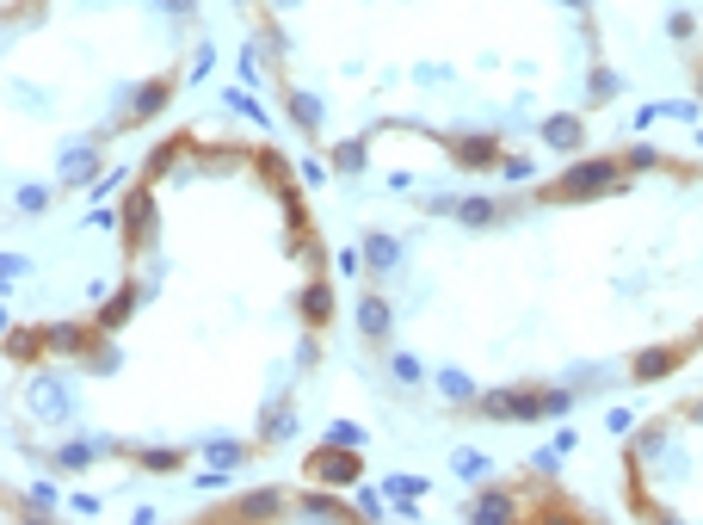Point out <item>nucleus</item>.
Instances as JSON below:
<instances>
[{"instance_id": "5", "label": "nucleus", "mask_w": 703, "mask_h": 525, "mask_svg": "<svg viewBox=\"0 0 703 525\" xmlns=\"http://www.w3.org/2000/svg\"><path fill=\"white\" fill-rule=\"evenodd\" d=\"M358 334H364V340H383V334H389V303H383L377 291L358 297Z\"/></svg>"}, {"instance_id": "27", "label": "nucleus", "mask_w": 703, "mask_h": 525, "mask_svg": "<svg viewBox=\"0 0 703 525\" xmlns=\"http://www.w3.org/2000/svg\"><path fill=\"white\" fill-rule=\"evenodd\" d=\"M161 7H167V13H179V19H192V7H198V0H161Z\"/></svg>"}, {"instance_id": "26", "label": "nucleus", "mask_w": 703, "mask_h": 525, "mask_svg": "<svg viewBox=\"0 0 703 525\" xmlns=\"http://www.w3.org/2000/svg\"><path fill=\"white\" fill-rule=\"evenodd\" d=\"M333 445H346V451L358 445V427H352V420H340V427H333Z\"/></svg>"}, {"instance_id": "23", "label": "nucleus", "mask_w": 703, "mask_h": 525, "mask_svg": "<svg viewBox=\"0 0 703 525\" xmlns=\"http://www.w3.org/2000/svg\"><path fill=\"white\" fill-rule=\"evenodd\" d=\"M500 173H506V180H531V155H506Z\"/></svg>"}, {"instance_id": "7", "label": "nucleus", "mask_w": 703, "mask_h": 525, "mask_svg": "<svg viewBox=\"0 0 703 525\" xmlns=\"http://www.w3.org/2000/svg\"><path fill=\"white\" fill-rule=\"evenodd\" d=\"M451 155H457L463 167H494V161H500L494 136H457V143H451Z\"/></svg>"}, {"instance_id": "2", "label": "nucleus", "mask_w": 703, "mask_h": 525, "mask_svg": "<svg viewBox=\"0 0 703 525\" xmlns=\"http://www.w3.org/2000/svg\"><path fill=\"white\" fill-rule=\"evenodd\" d=\"M623 186V161H580L562 173V186H549L543 198H599V192H617Z\"/></svg>"}, {"instance_id": "29", "label": "nucleus", "mask_w": 703, "mask_h": 525, "mask_svg": "<svg viewBox=\"0 0 703 525\" xmlns=\"http://www.w3.org/2000/svg\"><path fill=\"white\" fill-rule=\"evenodd\" d=\"M697 420H703V402H697Z\"/></svg>"}, {"instance_id": "17", "label": "nucleus", "mask_w": 703, "mask_h": 525, "mask_svg": "<svg viewBox=\"0 0 703 525\" xmlns=\"http://www.w3.org/2000/svg\"><path fill=\"white\" fill-rule=\"evenodd\" d=\"M389 371H395V383H420V377H426L414 353H395V359H389Z\"/></svg>"}, {"instance_id": "10", "label": "nucleus", "mask_w": 703, "mask_h": 525, "mask_svg": "<svg viewBox=\"0 0 703 525\" xmlns=\"http://www.w3.org/2000/svg\"><path fill=\"white\" fill-rule=\"evenodd\" d=\"M309 470H321L327 482H346V476H352L358 464L346 458V445H333V451H315V458H309Z\"/></svg>"}, {"instance_id": "12", "label": "nucleus", "mask_w": 703, "mask_h": 525, "mask_svg": "<svg viewBox=\"0 0 703 525\" xmlns=\"http://www.w3.org/2000/svg\"><path fill=\"white\" fill-rule=\"evenodd\" d=\"M543 143H549V149H580V124H574V118H549V124H543Z\"/></svg>"}, {"instance_id": "16", "label": "nucleus", "mask_w": 703, "mask_h": 525, "mask_svg": "<svg viewBox=\"0 0 703 525\" xmlns=\"http://www.w3.org/2000/svg\"><path fill=\"white\" fill-rule=\"evenodd\" d=\"M370 161V149L364 143H340V149H333V167H340V173H358Z\"/></svg>"}, {"instance_id": "6", "label": "nucleus", "mask_w": 703, "mask_h": 525, "mask_svg": "<svg viewBox=\"0 0 703 525\" xmlns=\"http://www.w3.org/2000/svg\"><path fill=\"white\" fill-rule=\"evenodd\" d=\"M364 266L370 272H395L401 266V241L395 235H364Z\"/></svg>"}, {"instance_id": "19", "label": "nucleus", "mask_w": 703, "mask_h": 525, "mask_svg": "<svg viewBox=\"0 0 703 525\" xmlns=\"http://www.w3.org/2000/svg\"><path fill=\"white\" fill-rule=\"evenodd\" d=\"M586 93H592V99H617V93H623V81L611 75V68H599V75H592V87H586Z\"/></svg>"}, {"instance_id": "14", "label": "nucleus", "mask_w": 703, "mask_h": 525, "mask_svg": "<svg viewBox=\"0 0 703 525\" xmlns=\"http://www.w3.org/2000/svg\"><path fill=\"white\" fill-rule=\"evenodd\" d=\"M31 402L44 408V414H68V390H62V383H50V377H44V383H37V390H31Z\"/></svg>"}, {"instance_id": "3", "label": "nucleus", "mask_w": 703, "mask_h": 525, "mask_svg": "<svg viewBox=\"0 0 703 525\" xmlns=\"http://www.w3.org/2000/svg\"><path fill=\"white\" fill-rule=\"evenodd\" d=\"M512 198H451V217L463 223V229H481V223H506L512 217Z\"/></svg>"}, {"instance_id": "8", "label": "nucleus", "mask_w": 703, "mask_h": 525, "mask_svg": "<svg viewBox=\"0 0 703 525\" xmlns=\"http://www.w3.org/2000/svg\"><path fill=\"white\" fill-rule=\"evenodd\" d=\"M93 173H99V155H93L87 143H81V149H62V180H68V186H87Z\"/></svg>"}, {"instance_id": "18", "label": "nucleus", "mask_w": 703, "mask_h": 525, "mask_svg": "<svg viewBox=\"0 0 703 525\" xmlns=\"http://www.w3.org/2000/svg\"><path fill=\"white\" fill-rule=\"evenodd\" d=\"M623 167H636V173H654V167H660V149L636 143V149H629V155H623Z\"/></svg>"}, {"instance_id": "31", "label": "nucleus", "mask_w": 703, "mask_h": 525, "mask_svg": "<svg viewBox=\"0 0 703 525\" xmlns=\"http://www.w3.org/2000/svg\"><path fill=\"white\" fill-rule=\"evenodd\" d=\"M284 7H290V0H284Z\"/></svg>"}, {"instance_id": "22", "label": "nucleus", "mask_w": 703, "mask_h": 525, "mask_svg": "<svg viewBox=\"0 0 703 525\" xmlns=\"http://www.w3.org/2000/svg\"><path fill=\"white\" fill-rule=\"evenodd\" d=\"M438 390L451 396V402H463V396H469V377H463V371H444V377H438Z\"/></svg>"}, {"instance_id": "4", "label": "nucleus", "mask_w": 703, "mask_h": 525, "mask_svg": "<svg viewBox=\"0 0 703 525\" xmlns=\"http://www.w3.org/2000/svg\"><path fill=\"white\" fill-rule=\"evenodd\" d=\"M167 99H173V81H148V87L124 105V112H118V124H142V118H155Z\"/></svg>"}, {"instance_id": "9", "label": "nucleus", "mask_w": 703, "mask_h": 525, "mask_svg": "<svg viewBox=\"0 0 703 525\" xmlns=\"http://www.w3.org/2000/svg\"><path fill=\"white\" fill-rule=\"evenodd\" d=\"M685 353H679V346H654V353H642L636 359V383H654V377H666V371H673Z\"/></svg>"}, {"instance_id": "13", "label": "nucleus", "mask_w": 703, "mask_h": 525, "mask_svg": "<svg viewBox=\"0 0 703 525\" xmlns=\"http://www.w3.org/2000/svg\"><path fill=\"white\" fill-rule=\"evenodd\" d=\"M303 315H309V322L321 328L327 315H333V291H327V285H309V291H303Z\"/></svg>"}, {"instance_id": "25", "label": "nucleus", "mask_w": 703, "mask_h": 525, "mask_svg": "<svg viewBox=\"0 0 703 525\" xmlns=\"http://www.w3.org/2000/svg\"><path fill=\"white\" fill-rule=\"evenodd\" d=\"M673 38H679V44L697 38V19H691V13H673Z\"/></svg>"}, {"instance_id": "1", "label": "nucleus", "mask_w": 703, "mask_h": 525, "mask_svg": "<svg viewBox=\"0 0 703 525\" xmlns=\"http://www.w3.org/2000/svg\"><path fill=\"white\" fill-rule=\"evenodd\" d=\"M574 396L568 390H494V396H481V414H494V420H543V414H562Z\"/></svg>"}, {"instance_id": "11", "label": "nucleus", "mask_w": 703, "mask_h": 525, "mask_svg": "<svg viewBox=\"0 0 703 525\" xmlns=\"http://www.w3.org/2000/svg\"><path fill=\"white\" fill-rule=\"evenodd\" d=\"M284 105H290V118H296V130H309V136L321 130V99H315V93H290Z\"/></svg>"}, {"instance_id": "28", "label": "nucleus", "mask_w": 703, "mask_h": 525, "mask_svg": "<svg viewBox=\"0 0 703 525\" xmlns=\"http://www.w3.org/2000/svg\"><path fill=\"white\" fill-rule=\"evenodd\" d=\"M568 7H580V13H586V0H568Z\"/></svg>"}, {"instance_id": "24", "label": "nucleus", "mask_w": 703, "mask_h": 525, "mask_svg": "<svg viewBox=\"0 0 703 525\" xmlns=\"http://www.w3.org/2000/svg\"><path fill=\"white\" fill-rule=\"evenodd\" d=\"M44 204H50L44 186H19V210H44Z\"/></svg>"}, {"instance_id": "21", "label": "nucleus", "mask_w": 703, "mask_h": 525, "mask_svg": "<svg viewBox=\"0 0 703 525\" xmlns=\"http://www.w3.org/2000/svg\"><path fill=\"white\" fill-rule=\"evenodd\" d=\"M241 458H247V451H241V445H210V464H216V470H235Z\"/></svg>"}, {"instance_id": "20", "label": "nucleus", "mask_w": 703, "mask_h": 525, "mask_svg": "<svg viewBox=\"0 0 703 525\" xmlns=\"http://www.w3.org/2000/svg\"><path fill=\"white\" fill-rule=\"evenodd\" d=\"M266 439H290V402H278V408L266 414Z\"/></svg>"}, {"instance_id": "30", "label": "nucleus", "mask_w": 703, "mask_h": 525, "mask_svg": "<svg viewBox=\"0 0 703 525\" xmlns=\"http://www.w3.org/2000/svg\"><path fill=\"white\" fill-rule=\"evenodd\" d=\"M697 87H703V75H697Z\"/></svg>"}, {"instance_id": "15", "label": "nucleus", "mask_w": 703, "mask_h": 525, "mask_svg": "<svg viewBox=\"0 0 703 525\" xmlns=\"http://www.w3.org/2000/svg\"><path fill=\"white\" fill-rule=\"evenodd\" d=\"M469 513H475V519H506V513H518V501H512V495H481Z\"/></svg>"}]
</instances>
